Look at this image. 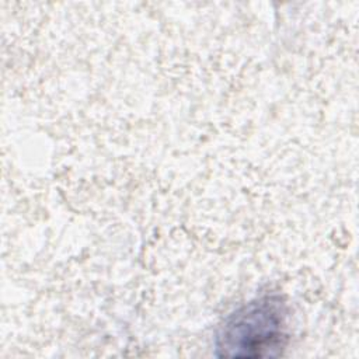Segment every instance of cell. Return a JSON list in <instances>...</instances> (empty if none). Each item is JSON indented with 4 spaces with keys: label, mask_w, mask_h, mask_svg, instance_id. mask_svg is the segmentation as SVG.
<instances>
[{
    "label": "cell",
    "mask_w": 359,
    "mask_h": 359,
    "mask_svg": "<svg viewBox=\"0 0 359 359\" xmlns=\"http://www.w3.org/2000/svg\"><path fill=\"white\" fill-rule=\"evenodd\" d=\"M287 344V309L279 294L259 296L229 314L215 337L220 358H273Z\"/></svg>",
    "instance_id": "obj_1"
}]
</instances>
